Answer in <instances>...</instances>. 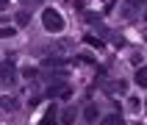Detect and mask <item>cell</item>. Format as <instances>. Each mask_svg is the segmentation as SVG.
<instances>
[{
  "label": "cell",
  "mask_w": 147,
  "mask_h": 125,
  "mask_svg": "<svg viewBox=\"0 0 147 125\" xmlns=\"http://www.w3.org/2000/svg\"><path fill=\"white\" fill-rule=\"evenodd\" d=\"M8 3H11V0H0V11H3V8H8Z\"/></svg>",
  "instance_id": "12"
},
{
  "label": "cell",
  "mask_w": 147,
  "mask_h": 125,
  "mask_svg": "<svg viewBox=\"0 0 147 125\" xmlns=\"http://www.w3.org/2000/svg\"><path fill=\"white\" fill-rule=\"evenodd\" d=\"M83 117H86V120H89V122H94V120H97V106H86V111H83Z\"/></svg>",
  "instance_id": "9"
},
{
  "label": "cell",
  "mask_w": 147,
  "mask_h": 125,
  "mask_svg": "<svg viewBox=\"0 0 147 125\" xmlns=\"http://www.w3.org/2000/svg\"><path fill=\"white\" fill-rule=\"evenodd\" d=\"M139 6H142V0H128V6H125V11H122V14H125V17H133Z\"/></svg>",
  "instance_id": "6"
},
{
  "label": "cell",
  "mask_w": 147,
  "mask_h": 125,
  "mask_svg": "<svg viewBox=\"0 0 147 125\" xmlns=\"http://www.w3.org/2000/svg\"><path fill=\"white\" fill-rule=\"evenodd\" d=\"M75 114H78L75 108H67L64 114H61V122H64V125H72V122H75Z\"/></svg>",
  "instance_id": "8"
},
{
  "label": "cell",
  "mask_w": 147,
  "mask_h": 125,
  "mask_svg": "<svg viewBox=\"0 0 147 125\" xmlns=\"http://www.w3.org/2000/svg\"><path fill=\"white\" fill-rule=\"evenodd\" d=\"M8 36H14V28H0V39H8Z\"/></svg>",
  "instance_id": "11"
},
{
  "label": "cell",
  "mask_w": 147,
  "mask_h": 125,
  "mask_svg": "<svg viewBox=\"0 0 147 125\" xmlns=\"http://www.w3.org/2000/svg\"><path fill=\"white\" fill-rule=\"evenodd\" d=\"M69 95H72V89L67 83H58V86H50L47 89V97H69Z\"/></svg>",
  "instance_id": "3"
},
{
  "label": "cell",
  "mask_w": 147,
  "mask_h": 125,
  "mask_svg": "<svg viewBox=\"0 0 147 125\" xmlns=\"http://www.w3.org/2000/svg\"><path fill=\"white\" fill-rule=\"evenodd\" d=\"M136 83H139L142 89H144V86H147V67H142L139 72H136Z\"/></svg>",
  "instance_id": "10"
},
{
  "label": "cell",
  "mask_w": 147,
  "mask_h": 125,
  "mask_svg": "<svg viewBox=\"0 0 147 125\" xmlns=\"http://www.w3.org/2000/svg\"><path fill=\"white\" fill-rule=\"evenodd\" d=\"M39 125H56V106H50L47 111H45V117H42Z\"/></svg>",
  "instance_id": "4"
},
{
  "label": "cell",
  "mask_w": 147,
  "mask_h": 125,
  "mask_svg": "<svg viewBox=\"0 0 147 125\" xmlns=\"http://www.w3.org/2000/svg\"><path fill=\"white\" fill-rule=\"evenodd\" d=\"M100 125H122V114H108V117H103Z\"/></svg>",
  "instance_id": "5"
},
{
  "label": "cell",
  "mask_w": 147,
  "mask_h": 125,
  "mask_svg": "<svg viewBox=\"0 0 147 125\" xmlns=\"http://www.w3.org/2000/svg\"><path fill=\"white\" fill-rule=\"evenodd\" d=\"M0 106L6 108V111H14V108H17V97H11V95H6V97L0 100Z\"/></svg>",
  "instance_id": "7"
},
{
  "label": "cell",
  "mask_w": 147,
  "mask_h": 125,
  "mask_svg": "<svg viewBox=\"0 0 147 125\" xmlns=\"http://www.w3.org/2000/svg\"><path fill=\"white\" fill-rule=\"evenodd\" d=\"M42 25H45V31L58 33V31H64V17L58 14L56 8H45L42 11Z\"/></svg>",
  "instance_id": "1"
},
{
  "label": "cell",
  "mask_w": 147,
  "mask_h": 125,
  "mask_svg": "<svg viewBox=\"0 0 147 125\" xmlns=\"http://www.w3.org/2000/svg\"><path fill=\"white\" fill-rule=\"evenodd\" d=\"M0 81H6V83H14L17 81V67L11 64V61L0 64Z\"/></svg>",
  "instance_id": "2"
}]
</instances>
